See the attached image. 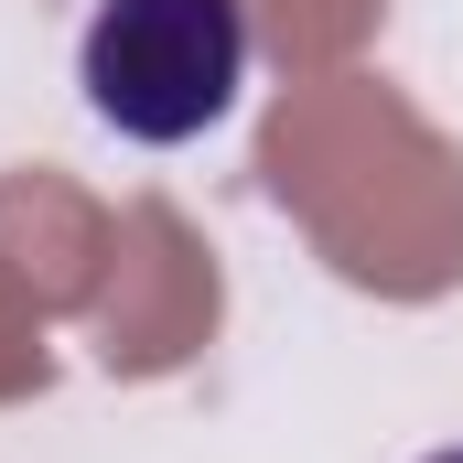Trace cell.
Instances as JSON below:
<instances>
[{
    "label": "cell",
    "mask_w": 463,
    "mask_h": 463,
    "mask_svg": "<svg viewBox=\"0 0 463 463\" xmlns=\"http://www.w3.org/2000/svg\"><path fill=\"white\" fill-rule=\"evenodd\" d=\"M76 87L118 140H205L248 87V0H98Z\"/></svg>",
    "instance_id": "cell-1"
},
{
    "label": "cell",
    "mask_w": 463,
    "mask_h": 463,
    "mask_svg": "<svg viewBox=\"0 0 463 463\" xmlns=\"http://www.w3.org/2000/svg\"><path fill=\"white\" fill-rule=\"evenodd\" d=\"M431 463H463V442H453V453H431Z\"/></svg>",
    "instance_id": "cell-2"
}]
</instances>
